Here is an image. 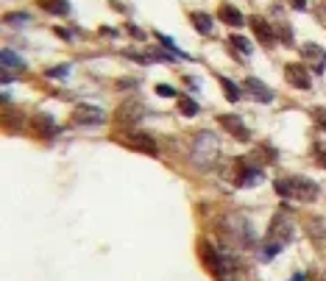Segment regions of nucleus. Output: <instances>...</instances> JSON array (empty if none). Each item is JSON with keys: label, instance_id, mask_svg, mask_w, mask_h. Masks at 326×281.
Masks as SVG:
<instances>
[{"label": "nucleus", "instance_id": "24", "mask_svg": "<svg viewBox=\"0 0 326 281\" xmlns=\"http://www.w3.org/2000/svg\"><path fill=\"white\" fill-rule=\"evenodd\" d=\"M156 92H159V95H167V98H179V95H176V89H173V86H167V84H159V86H156Z\"/></svg>", "mask_w": 326, "mask_h": 281}, {"label": "nucleus", "instance_id": "11", "mask_svg": "<svg viewBox=\"0 0 326 281\" xmlns=\"http://www.w3.org/2000/svg\"><path fill=\"white\" fill-rule=\"evenodd\" d=\"M129 145H134L137 151H142V153H148V156H156V151H159L156 142L151 139V136H145V134H134L129 139Z\"/></svg>", "mask_w": 326, "mask_h": 281}, {"label": "nucleus", "instance_id": "17", "mask_svg": "<svg viewBox=\"0 0 326 281\" xmlns=\"http://www.w3.org/2000/svg\"><path fill=\"white\" fill-rule=\"evenodd\" d=\"M179 109L184 117H195L198 114V103L192 101V98H187V95H179Z\"/></svg>", "mask_w": 326, "mask_h": 281}, {"label": "nucleus", "instance_id": "22", "mask_svg": "<svg viewBox=\"0 0 326 281\" xmlns=\"http://www.w3.org/2000/svg\"><path fill=\"white\" fill-rule=\"evenodd\" d=\"M39 128H42L48 136H53V134H59V126H53L51 123V117H42V123H39Z\"/></svg>", "mask_w": 326, "mask_h": 281}, {"label": "nucleus", "instance_id": "6", "mask_svg": "<svg viewBox=\"0 0 326 281\" xmlns=\"http://www.w3.org/2000/svg\"><path fill=\"white\" fill-rule=\"evenodd\" d=\"M217 120H220V126H223L226 131L234 136V139H240V142H248V139H251V131L243 126L240 117H234V114H220Z\"/></svg>", "mask_w": 326, "mask_h": 281}, {"label": "nucleus", "instance_id": "10", "mask_svg": "<svg viewBox=\"0 0 326 281\" xmlns=\"http://www.w3.org/2000/svg\"><path fill=\"white\" fill-rule=\"evenodd\" d=\"M248 23H251V28L257 31L259 42H262V45H273V39H276V36H273V31H271V26H268L265 20H262V17H251Z\"/></svg>", "mask_w": 326, "mask_h": 281}, {"label": "nucleus", "instance_id": "16", "mask_svg": "<svg viewBox=\"0 0 326 281\" xmlns=\"http://www.w3.org/2000/svg\"><path fill=\"white\" fill-rule=\"evenodd\" d=\"M217 81H220V86H223V92H226V101H232V103H237L240 101V89L229 81L226 76H217Z\"/></svg>", "mask_w": 326, "mask_h": 281}, {"label": "nucleus", "instance_id": "21", "mask_svg": "<svg viewBox=\"0 0 326 281\" xmlns=\"http://www.w3.org/2000/svg\"><path fill=\"white\" fill-rule=\"evenodd\" d=\"M312 120H315L318 126L326 131V109H324V106H315V109H312Z\"/></svg>", "mask_w": 326, "mask_h": 281}, {"label": "nucleus", "instance_id": "8", "mask_svg": "<svg viewBox=\"0 0 326 281\" xmlns=\"http://www.w3.org/2000/svg\"><path fill=\"white\" fill-rule=\"evenodd\" d=\"M243 89H245V92H251L257 101H262V103H271V101H273V89H271V86H265L259 78H245V81H243Z\"/></svg>", "mask_w": 326, "mask_h": 281}, {"label": "nucleus", "instance_id": "4", "mask_svg": "<svg viewBox=\"0 0 326 281\" xmlns=\"http://www.w3.org/2000/svg\"><path fill=\"white\" fill-rule=\"evenodd\" d=\"M284 76H287V81H290L296 89H309V86H312L309 70L304 67V64H299V61H290V64L284 67Z\"/></svg>", "mask_w": 326, "mask_h": 281}, {"label": "nucleus", "instance_id": "9", "mask_svg": "<svg viewBox=\"0 0 326 281\" xmlns=\"http://www.w3.org/2000/svg\"><path fill=\"white\" fill-rule=\"evenodd\" d=\"M304 56H307V61H312V70L315 73H324L326 70V51L321 48V45H315V42H307L304 48Z\"/></svg>", "mask_w": 326, "mask_h": 281}, {"label": "nucleus", "instance_id": "1", "mask_svg": "<svg viewBox=\"0 0 326 281\" xmlns=\"http://www.w3.org/2000/svg\"><path fill=\"white\" fill-rule=\"evenodd\" d=\"M220 237L229 242V245L234 248H248L254 245V239H257V234H254V229H251V223L243 217V214H223L220 217Z\"/></svg>", "mask_w": 326, "mask_h": 281}, {"label": "nucleus", "instance_id": "2", "mask_svg": "<svg viewBox=\"0 0 326 281\" xmlns=\"http://www.w3.org/2000/svg\"><path fill=\"white\" fill-rule=\"evenodd\" d=\"M276 192L284 198H296L301 204H307V201H315L318 198V184L304 179V176H287V179L276 181Z\"/></svg>", "mask_w": 326, "mask_h": 281}, {"label": "nucleus", "instance_id": "25", "mask_svg": "<svg viewBox=\"0 0 326 281\" xmlns=\"http://www.w3.org/2000/svg\"><path fill=\"white\" fill-rule=\"evenodd\" d=\"M28 14H6V23H28Z\"/></svg>", "mask_w": 326, "mask_h": 281}, {"label": "nucleus", "instance_id": "3", "mask_svg": "<svg viewBox=\"0 0 326 281\" xmlns=\"http://www.w3.org/2000/svg\"><path fill=\"white\" fill-rule=\"evenodd\" d=\"M217 153H220V142H217V139H215V136L209 134V131H204V134H198V136H195L190 159L195 162V167L206 170V167H212V164L217 162Z\"/></svg>", "mask_w": 326, "mask_h": 281}, {"label": "nucleus", "instance_id": "18", "mask_svg": "<svg viewBox=\"0 0 326 281\" xmlns=\"http://www.w3.org/2000/svg\"><path fill=\"white\" fill-rule=\"evenodd\" d=\"M192 23H195V28H198V31H201L204 36L212 34V20L206 17V14H201V11H198V14H192Z\"/></svg>", "mask_w": 326, "mask_h": 281}, {"label": "nucleus", "instance_id": "27", "mask_svg": "<svg viewBox=\"0 0 326 281\" xmlns=\"http://www.w3.org/2000/svg\"><path fill=\"white\" fill-rule=\"evenodd\" d=\"M282 39H284V42H293V34H290V28H282Z\"/></svg>", "mask_w": 326, "mask_h": 281}, {"label": "nucleus", "instance_id": "30", "mask_svg": "<svg viewBox=\"0 0 326 281\" xmlns=\"http://www.w3.org/2000/svg\"><path fill=\"white\" fill-rule=\"evenodd\" d=\"M293 281H307V276H304V273H299V276H296Z\"/></svg>", "mask_w": 326, "mask_h": 281}, {"label": "nucleus", "instance_id": "7", "mask_svg": "<svg viewBox=\"0 0 326 281\" xmlns=\"http://www.w3.org/2000/svg\"><path fill=\"white\" fill-rule=\"evenodd\" d=\"M268 237L276 239V242H290L293 239V226L287 220H284V214L279 212L273 217V223H271V229H268Z\"/></svg>", "mask_w": 326, "mask_h": 281}, {"label": "nucleus", "instance_id": "13", "mask_svg": "<svg viewBox=\"0 0 326 281\" xmlns=\"http://www.w3.org/2000/svg\"><path fill=\"white\" fill-rule=\"evenodd\" d=\"M36 3H39V9L51 11V14H67L70 11L67 0H36Z\"/></svg>", "mask_w": 326, "mask_h": 281}, {"label": "nucleus", "instance_id": "15", "mask_svg": "<svg viewBox=\"0 0 326 281\" xmlns=\"http://www.w3.org/2000/svg\"><path fill=\"white\" fill-rule=\"evenodd\" d=\"M307 231H309V237L326 239V217H312V220L307 223Z\"/></svg>", "mask_w": 326, "mask_h": 281}, {"label": "nucleus", "instance_id": "5", "mask_svg": "<svg viewBox=\"0 0 326 281\" xmlns=\"http://www.w3.org/2000/svg\"><path fill=\"white\" fill-rule=\"evenodd\" d=\"M73 120H76L78 126H103V123H106V114H103L101 109H95V106H76Z\"/></svg>", "mask_w": 326, "mask_h": 281}, {"label": "nucleus", "instance_id": "28", "mask_svg": "<svg viewBox=\"0 0 326 281\" xmlns=\"http://www.w3.org/2000/svg\"><path fill=\"white\" fill-rule=\"evenodd\" d=\"M318 162H321V167H326V151H324V148L318 151Z\"/></svg>", "mask_w": 326, "mask_h": 281}, {"label": "nucleus", "instance_id": "14", "mask_svg": "<svg viewBox=\"0 0 326 281\" xmlns=\"http://www.w3.org/2000/svg\"><path fill=\"white\" fill-rule=\"evenodd\" d=\"M220 20L223 23H229V26H243V14L234 6H229V3H223L220 6Z\"/></svg>", "mask_w": 326, "mask_h": 281}, {"label": "nucleus", "instance_id": "26", "mask_svg": "<svg viewBox=\"0 0 326 281\" xmlns=\"http://www.w3.org/2000/svg\"><path fill=\"white\" fill-rule=\"evenodd\" d=\"M129 34H134V36H137V39H145V34H142L139 28H134V26H129Z\"/></svg>", "mask_w": 326, "mask_h": 281}, {"label": "nucleus", "instance_id": "19", "mask_svg": "<svg viewBox=\"0 0 326 281\" xmlns=\"http://www.w3.org/2000/svg\"><path fill=\"white\" fill-rule=\"evenodd\" d=\"M232 45L237 48V51H243L245 56H248V53H254V45H251L248 39H245V36H240V34H234V36H232Z\"/></svg>", "mask_w": 326, "mask_h": 281}, {"label": "nucleus", "instance_id": "23", "mask_svg": "<svg viewBox=\"0 0 326 281\" xmlns=\"http://www.w3.org/2000/svg\"><path fill=\"white\" fill-rule=\"evenodd\" d=\"M70 73V67L67 64H61V67H53V70H48V78H64Z\"/></svg>", "mask_w": 326, "mask_h": 281}, {"label": "nucleus", "instance_id": "20", "mask_svg": "<svg viewBox=\"0 0 326 281\" xmlns=\"http://www.w3.org/2000/svg\"><path fill=\"white\" fill-rule=\"evenodd\" d=\"M279 248H282V242H271V245H265L262 248V254H259V259H262V262H271V259L279 254Z\"/></svg>", "mask_w": 326, "mask_h": 281}, {"label": "nucleus", "instance_id": "29", "mask_svg": "<svg viewBox=\"0 0 326 281\" xmlns=\"http://www.w3.org/2000/svg\"><path fill=\"white\" fill-rule=\"evenodd\" d=\"M293 6L296 9H307V0H293Z\"/></svg>", "mask_w": 326, "mask_h": 281}, {"label": "nucleus", "instance_id": "12", "mask_svg": "<svg viewBox=\"0 0 326 281\" xmlns=\"http://www.w3.org/2000/svg\"><path fill=\"white\" fill-rule=\"evenodd\" d=\"M0 61H3V70H6V73H20V70H26V61L20 59V56H14L11 51L0 53Z\"/></svg>", "mask_w": 326, "mask_h": 281}]
</instances>
